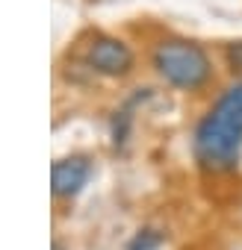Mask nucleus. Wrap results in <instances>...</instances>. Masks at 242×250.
Returning <instances> with one entry per match:
<instances>
[{
	"label": "nucleus",
	"instance_id": "1",
	"mask_svg": "<svg viewBox=\"0 0 242 250\" xmlns=\"http://www.w3.org/2000/svg\"><path fill=\"white\" fill-rule=\"evenodd\" d=\"M195 159L204 171L224 174L239 165L242 153V83L230 85L201 118L195 130Z\"/></svg>",
	"mask_w": 242,
	"mask_h": 250
},
{
	"label": "nucleus",
	"instance_id": "4",
	"mask_svg": "<svg viewBox=\"0 0 242 250\" xmlns=\"http://www.w3.org/2000/svg\"><path fill=\"white\" fill-rule=\"evenodd\" d=\"M89 174H92V165H89L86 156H68V159L53 162V168H50L53 194H56V197H71V194H77V191L86 186Z\"/></svg>",
	"mask_w": 242,
	"mask_h": 250
},
{
	"label": "nucleus",
	"instance_id": "2",
	"mask_svg": "<svg viewBox=\"0 0 242 250\" xmlns=\"http://www.w3.org/2000/svg\"><path fill=\"white\" fill-rule=\"evenodd\" d=\"M154 71L180 91H201L213 77V62L198 42L160 39L151 50Z\"/></svg>",
	"mask_w": 242,
	"mask_h": 250
},
{
	"label": "nucleus",
	"instance_id": "3",
	"mask_svg": "<svg viewBox=\"0 0 242 250\" xmlns=\"http://www.w3.org/2000/svg\"><path fill=\"white\" fill-rule=\"evenodd\" d=\"M86 65L95 74L103 77H124L133 71V50L127 42H121L115 36H97L89 47H86Z\"/></svg>",
	"mask_w": 242,
	"mask_h": 250
},
{
	"label": "nucleus",
	"instance_id": "5",
	"mask_svg": "<svg viewBox=\"0 0 242 250\" xmlns=\"http://www.w3.org/2000/svg\"><path fill=\"white\" fill-rule=\"evenodd\" d=\"M224 59H227V68L233 74H242V42H230L224 47Z\"/></svg>",
	"mask_w": 242,
	"mask_h": 250
},
{
	"label": "nucleus",
	"instance_id": "6",
	"mask_svg": "<svg viewBox=\"0 0 242 250\" xmlns=\"http://www.w3.org/2000/svg\"><path fill=\"white\" fill-rule=\"evenodd\" d=\"M53 250H65V247H62V244H59V241H53Z\"/></svg>",
	"mask_w": 242,
	"mask_h": 250
}]
</instances>
